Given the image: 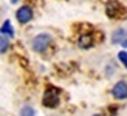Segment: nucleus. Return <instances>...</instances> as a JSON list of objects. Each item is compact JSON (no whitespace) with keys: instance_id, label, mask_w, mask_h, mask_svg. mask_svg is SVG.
Segmentation results:
<instances>
[{"instance_id":"f257e3e1","label":"nucleus","mask_w":127,"mask_h":116,"mask_svg":"<svg viewBox=\"0 0 127 116\" xmlns=\"http://www.w3.org/2000/svg\"><path fill=\"white\" fill-rule=\"evenodd\" d=\"M51 43V36L50 34H39V36H36L33 39V50L37 51V53H43L47 48H48V45Z\"/></svg>"},{"instance_id":"f03ea898","label":"nucleus","mask_w":127,"mask_h":116,"mask_svg":"<svg viewBox=\"0 0 127 116\" xmlns=\"http://www.w3.org/2000/svg\"><path fill=\"white\" fill-rule=\"evenodd\" d=\"M107 14L112 19H119V17L127 16V9L123 5H119L118 2H110L107 5Z\"/></svg>"},{"instance_id":"7ed1b4c3","label":"nucleus","mask_w":127,"mask_h":116,"mask_svg":"<svg viewBox=\"0 0 127 116\" xmlns=\"http://www.w3.org/2000/svg\"><path fill=\"white\" fill-rule=\"evenodd\" d=\"M42 102H43V105L48 107V108L58 107V104H59V94H58V91H56V90H51V88L47 90L45 94H43Z\"/></svg>"},{"instance_id":"20e7f679","label":"nucleus","mask_w":127,"mask_h":116,"mask_svg":"<svg viewBox=\"0 0 127 116\" xmlns=\"http://www.w3.org/2000/svg\"><path fill=\"white\" fill-rule=\"evenodd\" d=\"M16 16H17V20L20 23H27V22H30L31 19H33V9H31L28 5H25V6L17 9Z\"/></svg>"},{"instance_id":"39448f33","label":"nucleus","mask_w":127,"mask_h":116,"mask_svg":"<svg viewBox=\"0 0 127 116\" xmlns=\"http://www.w3.org/2000/svg\"><path fill=\"white\" fill-rule=\"evenodd\" d=\"M112 93L116 99H126L127 98V84L124 81H119L118 84H115Z\"/></svg>"},{"instance_id":"423d86ee","label":"nucleus","mask_w":127,"mask_h":116,"mask_svg":"<svg viewBox=\"0 0 127 116\" xmlns=\"http://www.w3.org/2000/svg\"><path fill=\"white\" fill-rule=\"evenodd\" d=\"M92 43H93V40H92L90 34H84V36H81V39H79V45H81L82 48H88V47H92Z\"/></svg>"},{"instance_id":"0eeeda50","label":"nucleus","mask_w":127,"mask_h":116,"mask_svg":"<svg viewBox=\"0 0 127 116\" xmlns=\"http://www.w3.org/2000/svg\"><path fill=\"white\" fill-rule=\"evenodd\" d=\"M126 31L124 29H118L115 34H113V37H112V40H113V43H121L123 40H124V37H126Z\"/></svg>"},{"instance_id":"6e6552de","label":"nucleus","mask_w":127,"mask_h":116,"mask_svg":"<svg viewBox=\"0 0 127 116\" xmlns=\"http://www.w3.org/2000/svg\"><path fill=\"white\" fill-rule=\"evenodd\" d=\"M2 33L6 34V36H9V37L14 36V31H12V28H11V22H9V20H6V22L3 23V27H2Z\"/></svg>"},{"instance_id":"1a4fd4ad","label":"nucleus","mask_w":127,"mask_h":116,"mask_svg":"<svg viewBox=\"0 0 127 116\" xmlns=\"http://www.w3.org/2000/svg\"><path fill=\"white\" fill-rule=\"evenodd\" d=\"M8 45H9L8 39H6L5 36H0V53H3V51L8 50Z\"/></svg>"},{"instance_id":"9d476101","label":"nucleus","mask_w":127,"mask_h":116,"mask_svg":"<svg viewBox=\"0 0 127 116\" xmlns=\"http://www.w3.org/2000/svg\"><path fill=\"white\" fill-rule=\"evenodd\" d=\"M20 116H34V110L31 107H23L22 108V112H20Z\"/></svg>"},{"instance_id":"9b49d317","label":"nucleus","mask_w":127,"mask_h":116,"mask_svg":"<svg viewBox=\"0 0 127 116\" xmlns=\"http://www.w3.org/2000/svg\"><path fill=\"white\" fill-rule=\"evenodd\" d=\"M118 57H119V60L124 63V67L127 68V51H121V53L118 54Z\"/></svg>"},{"instance_id":"f8f14e48","label":"nucleus","mask_w":127,"mask_h":116,"mask_svg":"<svg viewBox=\"0 0 127 116\" xmlns=\"http://www.w3.org/2000/svg\"><path fill=\"white\" fill-rule=\"evenodd\" d=\"M123 45H124V47L127 48V39H126V40H123Z\"/></svg>"},{"instance_id":"ddd939ff","label":"nucleus","mask_w":127,"mask_h":116,"mask_svg":"<svg viewBox=\"0 0 127 116\" xmlns=\"http://www.w3.org/2000/svg\"><path fill=\"white\" fill-rule=\"evenodd\" d=\"M19 2V0H11V3H17Z\"/></svg>"},{"instance_id":"4468645a","label":"nucleus","mask_w":127,"mask_h":116,"mask_svg":"<svg viewBox=\"0 0 127 116\" xmlns=\"http://www.w3.org/2000/svg\"><path fill=\"white\" fill-rule=\"evenodd\" d=\"M93 116H99V115H93Z\"/></svg>"}]
</instances>
